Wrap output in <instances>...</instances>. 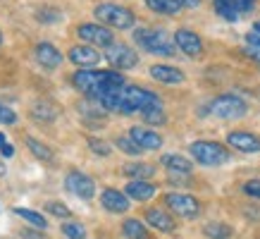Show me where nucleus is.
Listing matches in <instances>:
<instances>
[{
    "instance_id": "79ce46f5",
    "label": "nucleus",
    "mask_w": 260,
    "mask_h": 239,
    "mask_svg": "<svg viewBox=\"0 0 260 239\" xmlns=\"http://www.w3.org/2000/svg\"><path fill=\"white\" fill-rule=\"evenodd\" d=\"M5 172H8V167H5V163H3V160H0V177L5 175Z\"/></svg>"
},
{
    "instance_id": "f3484780",
    "label": "nucleus",
    "mask_w": 260,
    "mask_h": 239,
    "mask_svg": "<svg viewBox=\"0 0 260 239\" xmlns=\"http://www.w3.org/2000/svg\"><path fill=\"white\" fill-rule=\"evenodd\" d=\"M36 60L48 70H55V67L62 65V53L53 43H39L36 46Z\"/></svg>"
},
{
    "instance_id": "a878e982",
    "label": "nucleus",
    "mask_w": 260,
    "mask_h": 239,
    "mask_svg": "<svg viewBox=\"0 0 260 239\" xmlns=\"http://www.w3.org/2000/svg\"><path fill=\"white\" fill-rule=\"evenodd\" d=\"M203 234L208 239H229L234 232L224 223H208V225H203Z\"/></svg>"
},
{
    "instance_id": "412c9836",
    "label": "nucleus",
    "mask_w": 260,
    "mask_h": 239,
    "mask_svg": "<svg viewBox=\"0 0 260 239\" xmlns=\"http://www.w3.org/2000/svg\"><path fill=\"white\" fill-rule=\"evenodd\" d=\"M146 5H148V10H153L155 15H167V17L177 15V12L184 8L181 0H146Z\"/></svg>"
},
{
    "instance_id": "f8f14e48",
    "label": "nucleus",
    "mask_w": 260,
    "mask_h": 239,
    "mask_svg": "<svg viewBox=\"0 0 260 239\" xmlns=\"http://www.w3.org/2000/svg\"><path fill=\"white\" fill-rule=\"evenodd\" d=\"M101 206L108 211V213H126L132 203H129V196L124 191H117V189H103L101 194Z\"/></svg>"
},
{
    "instance_id": "4c0bfd02",
    "label": "nucleus",
    "mask_w": 260,
    "mask_h": 239,
    "mask_svg": "<svg viewBox=\"0 0 260 239\" xmlns=\"http://www.w3.org/2000/svg\"><path fill=\"white\" fill-rule=\"evenodd\" d=\"M244 53H246V55H248V57H251V60H255V63H260V46H248V48H246V50H244Z\"/></svg>"
},
{
    "instance_id": "1a4fd4ad",
    "label": "nucleus",
    "mask_w": 260,
    "mask_h": 239,
    "mask_svg": "<svg viewBox=\"0 0 260 239\" xmlns=\"http://www.w3.org/2000/svg\"><path fill=\"white\" fill-rule=\"evenodd\" d=\"M77 36H79L84 43L95 48H108L112 41V32L105 26V24H79L77 26Z\"/></svg>"
},
{
    "instance_id": "7ed1b4c3",
    "label": "nucleus",
    "mask_w": 260,
    "mask_h": 239,
    "mask_svg": "<svg viewBox=\"0 0 260 239\" xmlns=\"http://www.w3.org/2000/svg\"><path fill=\"white\" fill-rule=\"evenodd\" d=\"M134 41L136 46H141L146 53L150 55H162V57H172L174 55V39H170L162 29H136L134 32Z\"/></svg>"
},
{
    "instance_id": "aec40b11",
    "label": "nucleus",
    "mask_w": 260,
    "mask_h": 239,
    "mask_svg": "<svg viewBox=\"0 0 260 239\" xmlns=\"http://www.w3.org/2000/svg\"><path fill=\"white\" fill-rule=\"evenodd\" d=\"M146 223H148L150 227H155L158 232H174L177 230V223H174L165 211H160V208H148V211H146Z\"/></svg>"
},
{
    "instance_id": "37998d69",
    "label": "nucleus",
    "mask_w": 260,
    "mask_h": 239,
    "mask_svg": "<svg viewBox=\"0 0 260 239\" xmlns=\"http://www.w3.org/2000/svg\"><path fill=\"white\" fill-rule=\"evenodd\" d=\"M5 143H8V139H5V134H0V148H3Z\"/></svg>"
},
{
    "instance_id": "39448f33",
    "label": "nucleus",
    "mask_w": 260,
    "mask_h": 239,
    "mask_svg": "<svg viewBox=\"0 0 260 239\" xmlns=\"http://www.w3.org/2000/svg\"><path fill=\"white\" fill-rule=\"evenodd\" d=\"M189 153L193 156L196 163H201V165H205V167H220L232 158V156H229V148H224V146L217 141H193L189 146Z\"/></svg>"
},
{
    "instance_id": "4468645a",
    "label": "nucleus",
    "mask_w": 260,
    "mask_h": 239,
    "mask_svg": "<svg viewBox=\"0 0 260 239\" xmlns=\"http://www.w3.org/2000/svg\"><path fill=\"white\" fill-rule=\"evenodd\" d=\"M70 60L77 67H93V65L101 63V53L95 46H88V43H81V46L70 48Z\"/></svg>"
},
{
    "instance_id": "b1692460",
    "label": "nucleus",
    "mask_w": 260,
    "mask_h": 239,
    "mask_svg": "<svg viewBox=\"0 0 260 239\" xmlns=\"http://www.w3.org/2000/svg\"><path fill=\"white\" fill-rule=\"evenodd\" d=\"M213 8L224 22H239V17H241V12L232 5V0H213Z\"/></svg>"
},
{
    "instance_id": "7c9ffc66",
    "label": "nucleus",
    "mask_w": 260,
    "mask_h": 239,
    "mask_svg": "<svg viewBox=\"0 0 260 239\" xmlns=\"http://www.w3.org/2000/svg\"><path fill=\"white\" fill-rule=\"evenodd\" d=\"M143 120L148 122V125H165V110H162V105H153V108H148V110L141 112Z\"/></svg>"
},
{
    "instance_id": "a18cd8bd",
    "label": "nucleus",
    "mask_w": 260,
    "mask_h": 239,
    "mask_svg": "<svg viewBox=\"0 0 260 239\" xmlns=\"http://www.w3.org/2000/svg\"><path fill=\"white\" fill-rule=\"evenodd\" d=\"M3 108H5V105H3V103H0V110H3Z\"/></svg>"
},
{
    "instance_id": "c9c22d12",
    "label": "nucleus",
    "mask_w": 260,
    "mask_h": 239,
    "mask_svg": "<svg viewBox=\"0 0 260 239\" xmlns=\"http://www.w3.org/2000/svg\"><path fill=\"white\" fill-rule=\"evenodd\" d=\"M0 122H3V125H15L17 115L10 110V108H3V110H0Z\"/></svg>"
},
{
    "instance_id": "f03ea898",
    "label": "nucleus",
    "mask_w": 260,
    "mask_h": 239,
    "mask_svg": "<svg viewBox=\"0 0 260 239\" xmlns=\"http://www.w3.org/2000/svg\"><path fill=\"white\" fill-rule=\"evenodd\" d=\"M74 86L79 88L81 94H86L88 98L98 101L103 94H110L115 88L124 86V74H119L115 70H88L81 67L79 72H74Z\"/></svg>"
},
{
    "instance_id": "dca6fc26",
    "label": "nucleus",
    "mask_w": 260,
    "mask_h": 239,
    "mask_svg": "<svg viewBox=\"0 0 260 239\" xmlns=\"http://www.w3.org/2000/svg\"><path fill=\"white\" fill-rule=\"evenodd\" d=\"M124 194L134 201H150L158 194V187L150 184L148 180H132V182L124 187Z\"/></svg>"
},
{
    "instance_id": "f257e3e1",
    "label": "nucleus",
    "mask_w": 260,
    "mask_h": 239,
    "mask_svg": "<svg viewBox=\"0 0 260 239\" xmlns=\"http://www.w3.org/2000/svg\"><path fill=\"white\" fill-rule=\"evenodd\" d=\"M95 103L101 105L103 110L119 112V115H134V112L148 110L153 105H160V98L153 91H148V88L122 86L110 91V94H103Z\"/></svg>"
},
{
    "instance_id": "9b49d317",
    "label": "nucleus",
    "mask_w": 260,
    "mask_h": 239,
    "mask_svg": "<svg viewBox=\"0 0 260 239\" xmlns=\"http://www.w3.org/2000/svg\"><path fill=\"white\" fill-rule=\"evenodd\" d=\"M174 43L179 48L184 55L189 57H201L203 55V41L198 36L196 32H191V29H177L174 32Z\"/></svg>"
},
{
    "instance_id": "6ab92c4d",
    "label": "nucleus",
    "mask_w": 260,
    "mask_h": 239,
    "mask_svg": "<svg viewBox=\"0 0 260 239\" xmlns=\"http://www.w3.org/2000/svg\"><path fill=\"white\" fill-rule=\"evenodd\" d=\"M160 163H162V167H167L170 172H174V175H191V172H193V163H191L189 158L179 156V153H167V156L160 158Z\"/></svg>"
},
{
    "instance_id": "423d86ee",
    "label": "nucleus",
    "mask_w": 260,
    "mask_h": 239,
    "mask_svg": "<svg viewBox=\"0 0 260 239\" xmlns=\"http://www.w3.org/2000/svg\"><path fill=\"white\" fill-rule=\"evenodd\" d=\"M210 112L220 120H239L248 112V103L237 94H222L210 101Z\"/></svg>"
},
{
    "instance_id": "a19ab883",
    "label": "nucleus",
    "mask_w": 260,
    "mask_h": 239,
    "mask_svg": "<svg viewBox=\"0 0 260 239\" xmlns=\"http://www.w3.org/2000/svg\"><path fill=\"white\" fill-rule=\"evenodd\" d=\"M184 3V8H198L201 5V0H181Z\"/></svg>"
},
{
    "instance_id": "f704fd0d",
    "label": "nucleus",
    "mask_w": 260,
    "mask_h": 239,
    "mask_svg": "<svg viewBox=\"0 0 260 239\" xmlns=\"http://www.w3.org/2000/svg\"><path fill=\"white\" fill-rule=\"evenodd\" d=\"M244 191L248 194V196H258L260 199V180H251V182H246Z\"/></svg>"
},
{
    "instance_id": "20e7f679",
    "label": "nucleus",
    "mask_w": 260,
    "mask_h": 239,
    "mask_svg": "<svg viewBox=\"0 0 260 239\" xmlns=\"http://www.w3.org/2000/svg\"><path fill=\"white\" fill-rule=\"evenodd\" d=\"M93 15L98 22H103L110 29H132L136 22L134 12L129 8L117 5V3H101V5H95Z\"/></svg>"
},
{
    "instance_id": "c85d7f7f",
    "label": "nucleus",
    "mask_w": 260,
    "mask_h": 239,
    "mask_svg": "<svg viewBox=\"0 0 260 239\" xmlns=\"http://www.w3.org/2000/svg\"><path fill=\"white\" fill-rule=\"evenodd\" d=\"M26 146H29V151H31L36 158H41V160H53V151H50L48 146H43L41 141H36L34 136H26Z\"/></svg>"
},
{
    "instance_id": "ddd939ff",
    "label": "nucleus",
    "mask_w": 260,
    "mask_h": 239,
    "mask_svg": "<svg viewBox=\"0 0 260 239\" xmlns=\"http://www.w3.org/2000/svg\"><path fill=\"white\" fill-rule=\"evenodd\" d=\"M227 143L241 153H260V136L251 132H229Z\"/></svg>"
},
{
    "instance_id": "bb28decb",
    "label": "nucleus",
    "mask_w": 260,
    "mask_h": 239,
    "mask_svg": "<svg viewBox=\"0 0 260 239\" xmlns=\"http://www.w3.org/2000/svg\"><path fill=\"white\" fill-rule=\"evenodd\" d=\"M115 146H117L122 153H126V156H141L143 153V148L132 139V136H119L117 141H115Z\"/></svg>"
},
{
    "instance_id": "0eeeda50",
    "label": "nucleus",
    "mask_w": 260,
    "mask_h": 239,
    "mask_svg": "<svg viewBox=\"0 0 260 239\" xmlns=\"http://www.w3.org/2000/svg\"><path fill=\"white\" fill-rule=\"evenodd\" d=\"M162 201H165V206L170 208L174 215H179V218L193 220V218L201 215V203H198V199L189 196V194H177V191H172V194H165Z\"/></svg>"
},
{
    "instance_id": "c03bdc74",
    "label": "nucleus",
    "mask_w": 260,
    "mask_h": 239,
    "mask_svg": "<svg viewBox=\"0 0 260 239\" xmlns=\"http://www.w3.org/2000/svg\"><path fill=\"white\" fill-rule=\"evenodd\" d=\"M253 29H255V32H260V22H255V24H253Z\"/></svg>"
},
{
    "instance_id": "6e6552de",
    "label": "nucleus",
    "mask_w": 260,
    "mask_h": 239,
    "mask_svg": "<svg viewBox=\"0 0 260 239\" xmlns=\"http://www.w3.org/2000/svg\"><path fill=\"white\" fill-rule=\"evenodd\" d=\"M105 60L117 70H132L139 65V53L126 43H110L105 48Z\"/></svg>"
},
{
    "instance_id": "49530a36",
    "label": "nucleus",
    "mask_w": 260,
    "mask_h": 239,
    "mask_svg": "<svg viewBox=\"0 0 260 239\" xmlns=\"http://www.w3.org/2000/svg\"><path fill=\"white\" fill-rule=\"evenodd\" d=\"M0 41H3V34H0Z\"/></svg>"
},
{
    "instance_id": "5701e85b",
    "label": "nucleus",
    "mask_w": 260,
    "mask_h": 239,
    "mask_svg": "<svg viewBox=\"0 0 260 239\" xmlns=\"http://www.w3.org/2000/svg\"><path fill=\"white\" fill-rule=\"evenodd\" d=\"M124 175L132 180H148L155 175V167L148 163H129V165H124Z\"/></svg>"
},
{
    "instance_id": "ea45409f",
    "label": "nucleus",
    "mask_w": 260,
    "mask_h": 239,
    "mask_svg": "<svg viewBox=\"0 0 260 239\" xmlns=\"http://www.w3.org/2000/svg\"><path fill=\"white\" fill-rule=\"evenodd\" d=\"M0 151H3V156H8V158H10V156H15V146H12V143H5Z\"/></svg>"
},
{
    "instance_id": "e433bc0d",
    "label": "nucleus",
    "mask_w": 260,
    "mask_h": 239,
    "mask_svg": "<svg viewBox=\"0 0 260 239\" xmlns=\"http://www.w3.org/2000/svg\"><path fill=\"white\" fill-rule=\"evenodd\" d=\"M39 19H41V22H57V19H60V15H57V12H53V10H43V12H39Z\"/></svg>"
},
{
    "instance_id": "cd10ccee",
    "label": "nucleus",
    "mask_w": 260,
    "mask_h": 239,
    "mask_svg": "<svg viewBox=\"0 0 260 239\" xmlns=\"http://www.w3.org/2000/svg\"><path fill=\"white\" fill-rule=\"evenodd\" d=\"M34 117L36 120H55L57 117V108L48 101H41V103L34 105Z\"/></svg>"
},
{
    "instance_id": "72a5a7b5",
    "label": "nucleus",
    "mask_w": 260,
    "mask_h": 239,
    "mask_svg": "<svg viewBox=\"0 0 260 239\" xmlns=\"http://www.w3.org/2000/svg\"><path fill=\"white\" fill-rule=\"evenodd\" d=\"M232 5H234V8H237L239 12L244 15V12H251V10H253L255 0H232Z\"/></svg>"
},
{
    "instance_id": "58836bf2",
    "label": "nucleus",
    "mask_w": 260,
    "mask_h": 239,
    "mask_svg": "<svg viewBox=\"0 0 260 239\" xmlns=\"http://www.w3.org/2000/svg\"><path fill=\"white\" fill-rule=\"evenodd\" d=\"M246 43H248V46H260V32L253 29L251 34H246Z\"/></svg>"
},
{
    "instance_id": "4be33fe9",
    "label": "nucleus",
    "mask_w": 260,
    "mask_h": 239,
    "mask_svg": "<svg viewBox=\"0 0 260 239\" xmlns=\"http://www.w3.org/2000/svg\"><path fill=\"white\" fill-rule=\"evenodd\" d=\"M122 234L126 239H148V230H146V225L141 220H136V218H129L122 223Z\"/></svg>"
},
{
    "instance_id": "2eb2a0df",
    "label": "nucleus",
    "mask_w": 260,
    "mask_h": 239,
    "mask_svg": "<svg viewBox=\"0 0 260 239\" xmlns=\"http://www.w3.org/2000/svg\"><path fill=\"white\" fill-rule=\"evenodd\" d=\"M129 136L134 139L143 151H158L162 146V136L155 132V129H148V127H132L129 129Z\"/></svg>"
},
{
    "instance_id": "c756f323",
    "label": "nucleus",
    "mask_w": 260,
    "mask_h": 239,
    "mask_svg": "<svg viewBox=\"0 0 260 239\" xmlns=\"http://www.w3.org/2000/svg\"><path fill=\"white\" fill-rule=\"evenodd\" d=\"M62 232H64V237H70V239H86V227L81 223H77V220H67L62 225Z\"/></svg>"
},
{
    "instance_id": "393cba45",
    "label": "nucleus",
    "mask_w": 260,
    "mask_h": 239,
    "mask_svg": "<svg viewBox=\"0 0 260 239\" xmlns=\"http://www.w3.org/2000/svg\"><path fill=\"white\" fill-rule=\"evenodd\" d=\"M12 213L24 218V220L31 225V227H36V230H46L48 227V220L41 213H36V211H29V208H12Z\"/></svg>"
},
{
    "instance_id": "2f4dec72",
    "label": "nucleus",
    "mask_w": 260,
    "mask_h": 239,
    "mask_svg": "<svg viewBox=\"0 0 260 239\" xmlns=\"http://www.w3.org/2000/svg\"><path fill=\"white\" fill-rule=\"evenodd\" d=\"M48 213H53V215H57V218H64V220H70V208L64 206V203H55V201H53V203H48Z\"/></svg>"
},
{
    "instance_id": "9d476101",
    "label": "nucleus",
    "mask_w": 260,
    "mask_h": 239,
    "mask_svg": "<svg viewBox=\"0 0 260 239\" xmlns=\"http://www.w3.org/2000/svg\"><path fill=\"white\" fill-rule=\"evenodd\" d=\"M64 187H67V191L74 194L77 199L88 201L95 196V182L88 175L79 172V170H74V172H70V175L64 177Z\"/></svg>"
},
{
    "instance_id": "a211bd4d",
    "label": "nucleus",
    "mask_w": 260,
    "mask_h": 239,
    "mask_svg": "<svg viewBox=\"0 0 260 239\" xmlns=\"http://www.w3.org/2000/svg\"><path fill=\"white\" fill-rule=\"evenodd\" d=\"M150 77L160 84H181L184 81V72L172 67V65H153L150 67Z\"/></svg>"
},
{
    "instance_id": "473e14b6",
    "label": "nucleus",
    "mask_w": 260,
    "mask_h": 239,
    "mask_svg": "<svg viewBox=\"0 0 260 239\" xmlns=\"http://www.w3.org/2000/svg\"><path fill=\"white\" fill-rule=\"evenodd\" d=\"M88 146H91V151L98 153V156H110V146L105 141H98V139H88Z\"/></svg>"
}]
</instances>
